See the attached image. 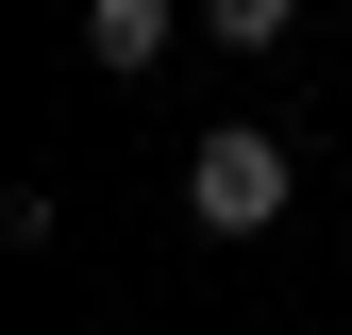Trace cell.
Returning <instances> with one entry per match:
<instances>
[{"instance_id":"1","label":"cell","mask_w":352,"mask_h":335,"mask_svg":"<svg viewBox=\"0 0 352 335\" xmlns=\"http://www.w3.org/2000/svg\"><path fill=\"white\" fill-rule=\"evenodd\" d=\"M285 201H302V151L269 135V117H201V135H185V218H201V235L252 251Z\"/></svg>"},{"instance_id":"2","label":"cell","mask_w":352,"mask_h":335,"mask_svg":"<svg viewBox=\"0 0 352 335\" xmlns=\"http://www.w3.org/2000/svg\"><path fill=\"white\" fill-rule=\"evenodd\" d=\"M185 34H201L185 0H84V67H101V84H151Z\"/></svg>"},{"instance_id":"3","label":"cell","mask_w":352,"mask_h":335,"mask_svg":"<svg viewBox=\"0 0 352 335\" xmlns=\"http://www.w3.org/2000/svg\"><path fill=\"white\" fill-rule=\"evenodd\" d=\"M185 17H201V51H285L302 0H185Z\"/></svg>"}]
</instances>
